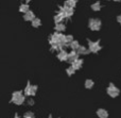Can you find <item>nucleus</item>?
<instances>
[{
  "instance_id": "obj_1",
  "label": "nucleus",
  "mask_w": 121,
  "mask_h": 118,
  "mask_svg": "<svg viewBox=\"0 0 121 118\" xmlns=\"http://www.w3.org/2000/svg\"><path fill=\"white\" fill-rule=\"evenodd\" d=\"M64 40H65V35L62 33H60V32H55V33H53L52 35L50 36V39H49V42H50L51 45H59V44H64Z\"/></svg>"
},
{
  "instance_id": "obj_2",
  "label": "nucleus",
  "mask_w": 121,
  "mask_h": 118,
  "mask_svg": "<svg viewBox=\"0 0 121 118\" xmlns=\"http://www.w3.org/2000/svg\"><path fill=\"white\" fill-rule=\"evenodd\" d=\"M101 26H102V22H101L100 19H98V18L89 19L88 27H89V29L92 30V31H99V30L101 29Z\"/></svg>"
},
{
  "instance_id": "obj_3",
  "label": "nucleus",
  "mask_w": 121,
  "mask_h": 118,
  "mask_svg": "<svg viewBox=\"0 0 121 118\" xmlns=\"http://www.w3.org/2000/svg\"><path fill=\"white\" fill-rule=\"evenodd\" d=\"M106 92H107V95H108L109 97H112V98L118 97V96H119V94H120V89L118 88L116 85H114L113 83H111V84L108 85Z\"/></svg>"
},
{
  "instance_id": "obj_4",
  "label": "nucleus",
  "mask_w": 121,
  "mask_h": 118,
  "mask_svg": "<svg viewBox=\"0 0 121 118\" xmlns=\"http://www.w3.org/2000/svg\"><path fill=\"white\" fill-rule=\"evenodd\" d=\"M101 45L99 40H96V42H92V40H88V49H89L90 52L92 53H97L101 50Z\"/></svg>"
},
{
  "instance_id": "obj_5",
  "label": "nucleus",
  "mask_w": 121,
  "mask_h": 118,
  "mask_svg": "<svg viewBox=\"0 0 121 118\" xmlns=\"http://www.w3.org/2000/svg\"><path fill=\"white\" fill-rule=\"evenodd\" d=\"M36 92H37V86L36 85H31L30 83H28L27 86H26L25 88V96H34L36 94Z\"/></svg>"
},
{
  "instance_id": "obj_6",
  "label": "nucleus",
  "mask_w": 121,
  "mask_h": 118,
  "mask_svg": "<svg viewBox=\"0 0 121 118\" xmlns=\"http://www.w3.org/2000/svg\"><path fill=\"white\" fill-rule=\"evenodd\" d=\"M60 11H62L65 15V18H69L73 15V9L71 8H67V6H60Z\"/></svg>"
},
{
  "instance_id": "obj_7",
  "label": "nucleus",
  "mask_w": 121,
  "mask_h": 118,
  "mask_svg": "<svg viewBox=\"0 0 121 118\" xmlns=\"http://www.w3.org/2000/svg\"><path fill=\"white\" fill-rule=\"evenodd\" d=\"M78 59H79V53H78V51L71 50V52L68 53V60H67V61H68L70 64L73 63V62Z\"/></svg>"
},
{
  "instance_id": "obj_8",
  "label": "nucleus",
  "mask_w": 121,
  "mask_h": 118,
  "mask_svg": "<svg viewBox=\"0 0 121 118\" xmlns=\"http://www.w3.org/2000/svg\"><path fill=\"white\" fill-rule=\"evenodd\" d=\"M57 59L62 62L67 61V60H68V52H67L66 50H64V49H63V50H60L59 53H57Z\"/></svg>"
},
{
  "instance_id": "obj_9",
  "label": "nucleus",
  "mask_w": 121,
  "mask_h": 118,
  "mask_svg": "<svg viewBox=\"0 0 121 118\" xmlns=\"http://www.w3.org/2000/svg\"><path fill=\"white\" fill-rule=\"evenodd\" d=\"M64 19H65L64 13H63L62 11H59V13H57V14L54 16V22L55 23H60L63 20H64Z\"/></svg>"
},
{
  "instance_id": "obj_10",
  "label": "nucleus",
  "mask_w": 121,
  "mask_h": 118,
  "mask_svg": "<svg viewBox=\"0 0 121 118\" xmlns=\"http://www.w3.org/2000/svg\"><path fill=\"white\" fill-rule=\"evenodd\" d=\"M71 66H72L73 68H74L75 70H78V69H80V68L83 66V60L82 59H78V60H75L73 63H71Z\"/></svg>"
},
{
  "instance_id": "obj_11",
  "label": "nucleus",
  "mask_w": 121,
  "mask_h": 118,
  "mask_svg": "<svg viewBox=\"0 0 121 118\" xmlns=\"http://www.w3.org/2000/svg\"><path fill=\"white\" fill-rule=\"evenodd\" d=\"M97 115H98L99 118H107L108 117V112L105 109H99L97 111Z\"/></svg>"
},
{
  "instance_id": "obj_12",
  "label": "nucleus",
  "mask_w": 121,
  "mask_h": 118,
  "mask_svg": "<svg viewBox=\"0 0 121 118\" xmlns=\"http://www.w3.org/2000/svg\"><path fill=\"white\" fill-rule=\"evenodd\" d=\"M23 18H25L26 21H32L35 18V16H34V13L32 12V11H28V12L23 15Z\"/></svg>"
},
{
  "instance_id": "obj_13",
  "label": "nucleus",
  "mask_w": 121,
  "mask_h": 118,
  "mask_svg": "<svg viewBox=\"0 0 121 118\" xmlns=\"http://www.w3.org/2000/svg\"><path fill=\"white\" fill-rule=\"evenodd\" d=\"M77 51L79 53V55H86V54H88V52H90L89 49L85 46H80V48Z\"/></svg>"
},
{
  "instance_id": "obj_14",
  "label": "nucleus",
  "mask_w": 121,
  "mask_h": 118,
  "mask_svg": "<svg viewBox=\"0 0 121 118\" xmlns=\"http://www.w3.org/2000/svg\"><path fill=\"white\" fill-rule=\"evenodd\" d=\"M21 96H23L22 92L21 91H17V92H14L12 95V99H11V102H14L15 100H17L18 98H20Z\"/></svg>"
},
{
  "instance_id": "obj_15",
  "label": "nucleus",
  "mask_w": 121,
  "mask_h": 118,
  "mask_svg": "<svg viewBox=\"0 0 121 118\" xmlns=\"http://www.w3.org/2000/svg\"><path fill=\"white\" fill-rule=\"evenodd\" d=\"M69 47L71 48V50L77 51L78 49L80 48V44H79V42H78V40H74V39H73L72 42H71L70 44H69Z\"/></svg>"
},
{
  "instance_id": "obj_16",
  "label": "nucleus",
  "mask_w": 121,
  "mask_h": 118,
  "mask_svg": "<svg viewBox=\"0 0 121 118\" xmlns=\"http://www.w3.org/2000/svg\"><path fill=\"white\" fill-rule=\"evenodd\" d=\"M54 30H55L56 32H60H60H63V31H65V30H66V26H65L63 22L56 23V25H55Z\"/></svg>"
},
{
  "instance_id": "obj_17",
  "label": "nucleus",
  "mask_w": 121,
  "mask_h": 118,
  "mask_svg": "<svg viewBox=\"0 0 121 118\" xmlns=\"http://www.w3.org/2000/svg\"><path fill=\"white\" fill-rule=\"evenodd\" d=\"M75 5H77V0H67V1H65V6H67V8L73 9Z\"/></svg>"
},
{
  "instance_id": "obj_18",
  "label": "nucleus",
  "mask_w": 121,
  "mask_h": 118,
  "mask_svg": "<svg viewBox=\"0 0 121 118\" xmlns=\"http://www.w3.org/2000/svg\"><path fill=\"white\" fill-rule=\"evenodd\" d=\"M19 11H20L21 13H27L28 11H30V6H29V4H27V3H25V4H21L20 6H19Z\"/></svg>"
},
{
  "instance_id": "obj_19",
  "label": "nucleus",
  "mask_w": 121,
  "mask_h": 118,
  "mask_svg": "<svg viewBox=\"0 0 121 118\" xmlns=\"http://www.w3.org/2000/svg\"><path fill=\"white\" fill-rule=\"evenodd\" d=\"M72 40H73V36L72 35H65V40H64L65 46H69V44H70Z\"/></svg>"
},
{
  "instance_id": "obj_20",
  "label": "nucleus",
  "mask_w": 121,
  "mask_h": 118,
  "mask_svg": "<svg viewBox=\"0 0 121 118\" xmlns=\"http://www.w3.org/2000/svg\"><path fill=\"white\" fill-rule=\"evenodd\" d=\"M91 9H92V11H95V12H98V11L101 10V3L99 1L95 2L94 4H91Z\"/></svg>"
},
{
  "instance_id": "obj_21",
  "label": "nucleus",
  "mask_w": 121,
  "mask_h": 118,
  "mask_svg": "<svg viewBox=\"0 0 121 118\" xmlns=\"http://www.w3.org/2000/svg\"><path fill=\"white\" fill-rule=\"evenodd\" d=\"M85 87L87 89H90V88H92L94 87V81L92 80H90V79H88V80H86L85 81Z\"/></svg>"
},
{
  "instance_id": "obj_22",
  "label": "nucleus",
  "mask_w": 121,
  "mask_h": 118,
  "mask_svg": "<svg viewBox=\"0 0 121 118\" xmlns=\"http://www.w3.org/2000/svg\"><path fill=\"white\" fill-rule=\"evenodd\" d=\"M40 25H42V21H40V19L34 18L33 20H32V26H33L34 28H38Z\"/></svg>"
},
{
  "instance_id": "obj_23",
  "label": "nucleus",
  "mask_w": 121,
  "mask_h": 118,
  "mask_svg": "<svg viewBox=\"0 0 121 118\" xmlns=\"http://www.w3.org/2000/svg\"><path fill=\"white\" fill-rule=\"evenodd\" d=\"M25 100H26L25 96H21L20 98H18V99H17V100H15V101L13 102V103H15V104H16V105H21V104H22L23 102H25Z\"/></svg>"
},
{
  "instance_id": "obj_24",
  "label": "nucleus",
  "mask_w": 121,
  "mask_h": 118,
  "mask_svg": "<svg viewBox=\"0 0 121 118\" xmlns=\"http://www.w3.org/2000/svg\"><path fill=\"white\" fill-rule=\"evenodd\" d=\"M66 72H67V74H68V76H72V74L75 72V69L72 67V66H70V67H68L66 69Z\"/></svg>"
},
{
  "instance_id": "obj_25",
  "label": "nucleus",
  "mask_w": 121,
  "mask_h": 118,
  "mask_svg": "<svg viewBox=\"0 0 121 118\" xmlns=\"http://www.w3.org/2000/svg\"><path fill=\"white\" fill-rule=\"evenodd\" d=\"M23 118H34V114L32 112H27L23 115Z\"/></svg>"
},
{
  "instance_id": "obj_26",
  "label": "nucleus",
  "mask_w": 121,
  "mask_h": 118,
  "mask_svg": "<svg viewBox=\"0 0 121 118\" xmlns=\"http://www.w3.org/2000/svg\"><path fill=\"white\" fill-rule=\"evenodd\" d=\"M28 103H29V105H33V104H34V101H33V99H30L29 101H28Z\"/></svg>"
},
{
  "instance_id": "obj_27",
  "label": "nucleus",
  "mask_w": 121,
  "mask_h": 118,
  "mask_svg": "<svg viewBox=\"0 0 121 118\" xmlns=\"http://www.w3.org/2000/svg\"><path fill=\"white\" fill-rule=\"evenodd\" d=\"M117 21H118V22H119L120 23V25H121V14L119 15V16H118L117 17Z\"/></svg>"
},
{
  "instance_id": "obj_28",
  "label": "nucleus",
  "mask_w": 121,
  "mask_h": 118,
  "mask_svg": "<svg viewBox=\"0 0 121 118\" xmlns=\"http://www.w3.org/2000/svg\"><path fill=\"white\" fill-rule=\"evenodd\" d=\"M114 1H116V2H119V1H121V0H114Z\"/></svg>"
},
{
  "instance_id": "obj_29",
  "label": "nucleus",
  "mask_w": 121,
  "mask_h": 118,
  "mask_svg": "<svg viewBox=\"0 0 121 118\" xmlns=\"http://www.w3.org/2000/svg\"><path fill=\"white\" fill-rule=\"evenodd\" d=\"M14 118H20V117H19V116H15Z\"/></svg>"
},
{
  "instance_id": "obj_30",
  "label": "nucleus",
  "mask_w": 121,
  "mask_h": 118,
  "mask_svg": "<svg viewBox=\"0 0 121 118\" xmlns=\"http://www.w3.org/2000/svg\"><path fill=\"white\" fill-rule=\"evenodd\" d=\"M26 1H27V2H30V1H31V0H26Z\"/></svg>"
},
{
  "instance_id": "obj_31",
  "label": "nucleus",
  "mask_w": 121,
  "mask_h": 118,
  "mask_svg": "<svg viewBox=\"0 0 121 118\" xmlns=\"http://www.w3.org/2000/svg\"><path fill=\"white\" fill-rule=\"evenodd\" d=\"M49 118H53V117H51V116H50V117H49Z\"/></svg>"
}]
</instances>
